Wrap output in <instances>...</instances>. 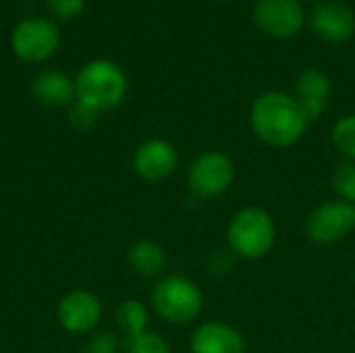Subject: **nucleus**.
I'll use <instances>...</instances> for the list:
<instances>
[{"instance_id":"nucleus-1","label":"nucleus","mask_w":355,"mask_h":353,"mask_svg":"<svg viewBox=\"0 0 355 353\" xmlns=\"http://www.w3.org/2000/svg\"><path fill=\"white\" fill-rule=\"evenodd\" d=\"M310 119L297 100L281 89L262 92L250 108V127L268 148L285 150L295 146L308 131Z\"/></svg>"},{"instance_id":"nucleus-2","label":"nucleus","mask_w":355,"mask_h":353,"mask_svg":"<svg viewBox=\"0 0 355 353\" xmlns=\"http://www.w3.org/2000/svg\"><path fill=\"white\" fill-rule=\"evenodd\" d=\"M125 94L127 75L114 60H89L75 75V102L92 108L98 114L116 108L125 100Z\"/></svg>"},{"instance_id":"nucleus-3","label":"nucleus","mask_w":355,"mask_h":353,"mask_svg":"<svg viewBox=\"0 0 355 353\" xmlns=\"http://www.w3.org/2000/svg\"><path fill=\"white\" fill-rule=\"evenodd\" d=\"M227 243L235 256L243 260H260L268 256L277 243V225L264 208L245 206L231 216Z\"/></svg>"},{"instance_id":"nucleus-4","label":"nucleus","mask_w":355,"mask_h":353,"mask_svg":"<svg viewBox=\"0 0 355 353\" xmlns=\"http://www.w3.org/2000/svg\"><path fill=\"white\" fill-rule=\"evenodd\" d=\"M154 312L168 325H189L204 310V293L196 281L168 275L156 281L150 295Z\"/></svg>"},{"instance_id":"nucleus-5","label":"nucleus","mask_w":355,"mask_h":353,"mask_svg":"<svg viewBox=\"0 0 355 353\" xmlns=\"http://www.w3.org/2000/svg\"><path fill=\"white\" fill-rule=\"evenodd\" d=\"M235 181V164L220 150L198 154L187 169V187L196 198L212 200L229 191Z\"/></svg>"},{"instance_id":"nucleus-6","label":"nucleus","mask_w":355,"mask_h":353,"mask_svg":"<svg viewBox=\"0 0 355 353\" xmlns=\"http://www.w3.org/2000/svg\"><path fill=\"white\" fill-rule=\"evenodd\" d=\"M60 44L58 27L46 17H29L19 21L10 31V48L23 62L48 60Z\"/></svg>"},{"instance_id":"nucleus-7","label":"nucleus","mask_w":355,"mask_h":353,"mask_svg":"<svg viewBox=\"0 0 355 353\" xmlns=\"http://www.w3.org/2000/svg\"><path fill=\"white\" fill-rule=\"evenodd\" d=\"M352 231H355V204L339 198L316 206L306 221V233L316 246L337 243Z\"/></svg>"},{"instance_id":"nucleus-8","label":"nucleus","mask_w":355,"mask_h":353,"mask_svg":"<svg viewBox=\"0 0 355 353\" xmlns=\"http://www.w3.org/2000/svg\"><path fill=\"white\" fill-rule=\"evenodd\" d=\"M104 316L102 302L87 289H73L64 293L56 306V320L69 335H92L98 331Z\"/></svg>"},{"instance_id":"nucleus-9","label":"nucleus","mask_w":355,"mask_h":353,"mask_svg":"<svg viewBox=\"0 0 355 353\" xmlns=\"http://www.w3.org/2000/svg\"><path fill=\"white\" fill-rule=\"evenodd\" d=\"M256 27L277 40L297 35L306 25V10L300 0H258L252 10Z\"/></svg>"},{"instance_id":"nucleus-10","label":"nucleus","mask_w":355,"mask_h":353,"mask_svg":"<svg viewBox=\"0 0 355 353\" xmlns=\"http://www.w3.org/2000/svg\"><path fill=\"white\" fill-rule=\"evenodd\" d=\"M310 29L329 44H345L355 35V12L339 0H322L314 4L308 17Z\"/></svg>"},{"instance_id":"nucleus-11","label":"nucleus","mask_w":355,"mask_h":353,"mask_svg":"<svg viewBox=\"0 0 355 353\" xmlns=\"http://www.w3.org/2000/svg\"><path fill=\"white\" fill-rule=\"evenodd\" d=\"M133 171L144 181H164L179 166L177 148L164 137H150L133 152Z\"/></svg>"},{"instance_id":"nucleus-12","label":"nucleus","mask_w":355,"mask_h":353,"mask_svg":"<svg viewBox=\"0 0 355 353\" xmlns=\"http://www.w3.org/2000/svg\"><path fill=\"white\" fill-rule=\"evenodd\" d=\"M331 92H333V85H331L329 75L322 69L308 67L295 79L293 98L297 100V104L302 106L306 117L310 121H316L318 117H322L327 112Z\"/></svg>"},{"instance_id":"nucleus-13","label":"nucleus","mask_w":355,"mask_h":353,"mask_svg":"<svg viewBox=\"0 0 355 353\" xmlns=\"http://www.w3.org/2000/svg\"><path fill=\"white\" fill-rule=\"evenodd\" d=\"M189 352L191 353H245L243 335L218 320H208L200 325L189 337Z\"/></svg>"},{"instance_id":"nucleus-14","label":"nucleus","mask_w":355,"mask_h":353,"mask_svg":"<svg viewBox=\"0 0 355 353\" xmlns=\"http://www.w3.org/2000/svg\"><path fill=\"white\" fill-rule=\"evenodd\" d=\"M31 94L44 106L60 108L75 100V79H69L62 71L48 69L35 75L31 83Z\"/></svg>"},{"instance_id":"nucleus-15","label":"nucleus","mask_w":355,"mask_h":353,"mask_svg":"<svg viewBox=\"0 0 355 353\" xmlns=\"http://www.w3.org/2000/svg\"><path fill=\"white\" fill-rule=\"evenodd\" d=\"M127 260H129V266L133 268V273H137L139 277H146V279H156L166 268V252L162 250V246H158L152 239L135 241L129 248Z\"/></svg>"},{"instance_id":"nucleus-16","label":"nucleus","mask_w":355,"mask_h":353,"mask_svg":"<svg viewBox=\"0 0 355 353\" xmlns=\"http://www.w3.org/2000/svg\"><path fill=\"white\" fill-rule=\"evenodd\" d=\"M114 320H116L119 331L125 333L127 337H131V335L148 331L150 312H148L144 302L131 298V300H125V302L119 304V308L114 312Z\"/></svg>"},{"instance_id":"nucleus-17","label":"nucleus","mask_w":355,"mask_h":353,"mask_svg":"<svg viewBox=\"0 0 355 353\" xmlns=\"http://www.w3.org/2000/svg\"><path fill=\"white\" fill-rule=\"evenodd\" d=\"M331 139L345 160L355 162V114H345L333 125Z\"/></svg>"},{"instance_id":"nucleus-18","label":"nucleus","mask_w":355,"mask_h":353,"mask_svg":"<svg viewBox=\"0 0 355 353\" xmlns=\"http://www.w3.org/2000/svg\"><path fill=\"white\" fill-rule=\"evenodd\" d=\"M123 353H173L168 341L154 333V331H144L137 335H131L123 343Z\"/></svg>"},{"instance_id":"nucleus-19","label":"nucleus","mask_w":355,"mask_h":353,"mask_svg":"<svg viewBox=\"0 0 355 353\" xmlns=\"http://www.w3.org/2000/svg\"><path fill=\"white\" fill-rule=\"evenodd\" d=\"M333 189L339 200L355 204V162L343 160L333 171Z\"/></svg>"},{"instance_id":"nucleus-20","label":"nucleus","mask_w":355,"mask_h":353,"mask_svg":"<svg viewBox=\"0 0 355 353\" xmlns=\"http://www.w3.org/2000/svg\"><path fill=\"white\" fill-rule=\"evenodd\" d=\"M123 345L119 341V337L110 331H96L89 335V339L85 341L81 353H121Z\"/></svg>"},{"instance_id":"nucleus-21","label":"nucleus","mask_w":355,"mask_h":353,"mask_svg":"<svg viewBox=\"0 0 355 353\" xmlns=\"http://www.w3.org/2000/svg\"><path fill=\"white\" fill-rule=\"evenodd\" d=\"M85 6V0H48V8L56 19L69 21L75 19L77 15H81Z\"/></svg>"},{"instance_id":"nucleus-22","label":"nucleus","mask_w":355,"mask_h":353,"mask_svg":"<svg viewBox=\"0 0 355 353\" xmlns=\"http://www.w3.org/2000/svg\"><path fill=\"white\" fill-rule=\"evenodd\" d=\"M96 119H98V112H94L92 108H87V106L75 102V106H73V110H71V121H73V125H75L77 129H89V127L96 123Z\"/></svg>"},{"instance_id":"nucleus-23","label":"nucleus","mask_w":355,"mask_h":353,"mask_svg":"<svg viewBox=\"0 0 355 353\" xmlns=\"http://www.w3.org/2000/svg\"><path fill=\"white\" fill-rule=\"evenodd\" d=\"M300 2L304 4V0H300ZM312 2H316V4H318V2H322V0H312Z\"/></svg>"},{"instance_id":"nucleus-24","label":"nucleus","mask_w":355,"mask_h":353,"mask_svg":"<svg viewBox=\"0 0 355 353\" xmlns=\"http://www.w3.org/2000/svg\"><path fill=\"white\" fill-rule=\"evenodd\" d=\"M218 2H231V0H218Z\"/></svg>"}]
</instances>
